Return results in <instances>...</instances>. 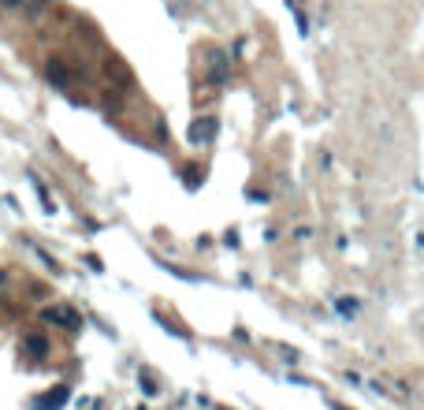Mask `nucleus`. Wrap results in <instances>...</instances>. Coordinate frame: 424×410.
Here are the masks:
<instances>
[{
  "label": "nucleus",
  "mask_w": 424,
  "mask_h": 410,
  "mask_svg": "<svg viewBox=\"0 0 424 410\" xmlns=\"http://www.w3.org/2000/svg\"><path fill=\"white\" fill-rule=\"evenodd\" d=\"M212 138H216V120H212V116H201V120L190 127V142L194 146H209Z\"/></svg>",
  "instance_id": "f257e3e1"
},
{
  "label": "nucleus",
  "mask_w": 424,
  "mask_h": 410,
  "mask_svg": "<svg viewBox=\"0 0 424 410\" xmlns=\"http://www.w3.org/2000/svg\"><path fill=\"white\" fill-rule=\"evenodd\" d=\"M8 284V273H4V268H0V287H4Z\"/></svg>",
  "instance_id": "1a4fd4ad"
},
{
  "label": "nucleus",
  "mask_w": 424,
  "mask_h": 410,
  "mask_svg": "<svg viewBox=\"0 0 424 410\" xmlns=\"http://www.w3.org/2000/svg\"><path fill=\"white\" fill-rule=\"evenodd\" d=\"M287 8H290V15H295V23H298V34L306 38L309 34V15H306V8H301V0H287Z\"/></svg>",
  "instance_id": "7ed1b4c3"
},
{
  "label": "nucleus",
  "mask_w": 424,
  "mask_h": 410,
  "mask_svg": "<svg viewBox=\"0 0 424 410\" xmlns=\"http://www.w3.org/2000/svg\"><path fill=\"white\" fill-rule=\"evenodd\" d=\"M34 190H38V198L45 202V209H49V213H56V202H52V194H49V187H45V183H41V179H34Z\"/></svg>",
  "instance_id": "20e7f679"
},
{
  "label": "nucleus",
  "mask_w": 424,
  "mask_h": 410,
  "mask_svg": "<svg viewBox=\"0 0 424 410\" xmlns=\"http://www.w3.org/2000/svg\"><path fill=\"white\" fill-rule=\"evenodd\" d=\"M212 75H216V79H223V75H227V60L220 56V52L212 56Z\"/></svg>",
  "instance_id": "423d86ee"
},
{
  "label": "nucleus",
  "mask_w": 424,
  "mask_h": 410,
  "mask_svg": "<svg viewBox=\"0 0 424 410\" xmlns=\"http://www.w3.org/2000/svg\"><path fill=\"white\" fill-rule=\"evenodd\" d=\"M0 4H4V8H12V12H19V8H23V0H0Z\"/></svg>",
  "instance_id": "6e6552de"
},
{
  "label": "nucleus",
  "mask_w": 424,
  "mask_h": 410,
  "mask_svg": "<svg viewBox=\"0 0 424 410\" xmlns=\"http://www.w3.org/2000/svg\"><path fill=\"white\" fill-rule=\"evenodd\" d=\"M182 179H190V187H198V179H201V172H198V168H190V172H182Z\"/></svg>",
  "instance_id": "0eeeda50"
},
{
  "label": "nucleus",
  "mask_w": 424,
  "mask_h": 410,
  "mask_svg": "<svg viewBox=\"0 0 424 410\" xmlns=\"http://www.w3.org/2000/svg\"><path fill=\"white\" fill-rule=\"evenodd\" d=\"M41 317L52 321V325H79V314H74V310H41Z\"/></svg>",
  "instance_id": "f03ea898"
},
{
  "label": "nucleus",
  "mask_w": 424,
  "mask_h": 410,
  "mask_svg": "<svg viewBox=\"0 0 424 410\" xmlns=\"http://www.w3.org/2000/svg\"><path fill=\"white\" fill-rule=\"evenodd\" d=\"M335 306H339V314H346V317H350V314H357V298H350V295H346V298H339Z\"/></svg>",
  "instance_id": "39448f33"
}]
</instances>
